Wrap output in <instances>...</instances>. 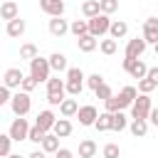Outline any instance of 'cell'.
<instances>
[{"mask_svg": "<svg viewBox=\"0 0 158 158\" xmlns=\"http://www.w3.org/2000/svg\"><path fill=\"white\" fill-rule=\"evenodd\" d=\"M64 94H67V79L49 77V81H47V101H49V106H59L64 101Z\"/></svg>", "mask_w": 158, "mask_h": 158, "instance_id": "obj_1", "label": "cell"}, {"mask_svg": "<svg viewBox=\"0 0 158 158\" xmlns=\"http://www.w3.org/2000/svg\"><path fill=\"white\" fill-rule=\"evenodd\" d=\"M84 84H86V77L79 67H69L67 69V94L69 96H79L84 91Z\"/></svg>", "mask_w": 158, "mask_h": 158, "instance_id": "obj_2", "label": "cell"}, {"mask_svg": "<svg viewBox=\"0 0 158 158\" xmlns=\"http://www.w3.org/2000/svg\"><path fill=\"white\" fill-rule=\"evenodd\" d=\"M30 74L37 79V81H49V77H52V64H49V57L44 59V57H35L32 62H30Z\"/></svg>", "mask_w": 158, "mask_h": 158, "instance_id": "obj_3", "label": "cell"}, {"mask_svg": "<svg viewBox=\"0 0 158 158\" xmlns=\"http://www.w3.org/2000/svg\"><path fill=\"white\" fill-rule=\"evenodd\" d=\"M10 109H12V114L15 116H27L30 114V109H32V99H30V94L27 91H17V94H12V101H10Z\"/></svg>", "mask_w": 158, "mask_h": 158, "instance_id": "obj_4", "label": "cell"}, {"mask_svg": "<svg viewBox=\"0 0 158 158\" xmlns=\"http://www.w3.org/2000/svg\"><path fill=\"white\" fill-rule=\"evenodd\" d=\"M111 22H114V20H109L106 12H99L96 17H89V32H91L94 37H104V35L111 30Z\"/></svg>", "mask_w": 158, "mask_h": 158, "instance_id": "obj_5", "label": "cell"}, {"mask_svg": "<svg viewBox=\"0 0 158 158\" xmlns=\"http://www.w3.org/2000/svg\"><path fill=\"white\" fill-rule=\"evenodd\" d=\"M151 109H153L151 96L148 94H138L136 101H133V106H131V118H148L151 116Z\"/></svg>", "mask_w": 158, "mask_h": 158, "instance_id": "obj_6", "label": "cell"}, {"mask_svg": "<svg viewBox=\"0 0 158 158\" xmlns=\"http://www.w3.org/2000/svg\"><path fill=\"white\" fill-rule=\"evenodd\" d=\"M30 123H27V118L25 116H17L12 123H10V136H12V141H27V136H30Z\"/></svg>", "mask_w": 158, "mask_h": 158, "instance_id": "obj_7", "label": "cell"}, {"mask_svg": "<svg viewBox=\"0 0 158 158\" xmlns=\"http://www.w3.org/2000/svg\"><path fill=\"white\" fill-rule=\"evenodd\" d=\"M123 69H126L133 79H146L151 67H146L141 59H131V57H126V59H123Z\"/></svg>", "mask_w": 158, "mask_h": 158, "instance_id": "obj_8", "label": "cell"}, {"mask_svg": "<svg viewBox=\"0 0 158 158\" xmlns=\"http://www.w3.org/2000/svg\"><path fill=\"white\" fill-rule=\"evenodd\" d=\"M146 47H148V42H146L143 37H133V40H128L123 57H131V59H141V54L146 52Z\"/></svg>", "mask_w": 158, "mask_h": 158, "instance_id": "obj_9", "label": "cell"}, {"mask_svg": "<svg viewBox=\"0 0 158 158\" xmlns=\"http://www.w3.org/2000/svg\"><path fill=\"white\" fill-rule=\"evenodd\" d=\"M77 118H79V123H81V126H94V123H96V118H99V111H96V106L84 104V106H79Z\"/></svg>", "mask_w": 158, "mask_h": 158, "instance_id": "obj_10", "label": "cell"}, {"mask_svg": "<svg viewBox=\"0 0 158 158\" xmlns=\"http://www.w3.org/2000/svg\"><path fill=\"white\" fill-rule=\"evenodd\" d=\"M40 10L49 17H62L64 15V0H40Z\"/></svg>", "mask_w": 158, "mask_h": 158, "instance_id": "obj_11", "label": "cell"}, {"mask_svg": "<svg viewBox=\"0 0 158 158\" xmlns=\"http://www.w3.org/2000/svg\"><path fill=\"white\" fill-rule=\"evenodd\" d=\"M22 79H25V74H22L17 67L5 69V74H2V84L10 86V89H20V86H22Z\"/></svg>", "mask_w": 158, "mask_h": 158, "instance_id": "obj_12", "label": "cell"}, {"mask_svg": "<svg viewBox=\"0 0 158 158\" xmlns=\"http://www.w3.org/2000/svg\"><path fill=\"white\" fill-rule=\"evenodd\" d=\"M148 44H156L158 42V17H148L143 22V35H141Z\"/></svg>", "mask_w": 158, "mask_h": 158, "instance_id": "obj_13", "label": "cell"}, {"mask_svg": "<svg viewBox=\"0 0 158 158\" xmlns=\"http://www.w3.org/2000/svg\"><path fill=\"white\" fill-rule=\"evenodd\" d=\"M0 17H2L5 22L20 17V7H17V2H15V0H5V2L0 5Z\"/></svg>", "mask_w": 158, "mask_h": 158, "instance_id": "obj_14", "label": "cell"}, {"mask_svg": "<svg viewBox=\"0 0 158 158\" xmlns=\"http://www.w3.org/2000/svg\"><path fill=\"white\" fill-rule=\"evenodd\" d=\"M69 25H72V22H67L64 17H52V20H49V35L64 37V35L69 32Z\"/></svg>", "mask_w": 158, "mask_h": 158, "instance_id": "obj_15", "label": "cell"}, {"mask_svg": "<svg viewBox=\"0 0 158 158\" xmlns=\"http://www.w3.org/2000/svg\"><path fill=\"white\" fill-rule=\"evenodd\" d=\"M77 47H79V52H94L96 47H99V37H94L91 32L89 35H81V37H77Z\"/></svg>", "mask_w": 158, "mask_h": 158, "instance_id": "obj_16", "label": "cell"}, {"mask_svg": "<svg viewBox=\"0 0 158 158\" xmlns=\"http://www.w3.org/2000/svg\"><path fill=\"white\" fill-rule=\"evenodd\" d=\"M35 123H37L40 128H44V131L49 133V131L54 128V123H57V116H54V114H52L49 109H44V111H40V114H37V121H35Z\"/></svg>", "mask_w": 158, "mask_h": 158, "instance_id": "obj_17", "label": "cell"}, {"mask_svg": "<svg viewBox=\"0 0 158 158\" xmlns=\"http://www.w3.org/2000/svg\"><path fill=\"white\" fill-rule=\"evenodd\" d=\"M25 20L22 17H15V20H10L7 22V27H5V32H7V37H22L25 35Z\"/></svg>", "mask_w": 158, "mask_h": 158, "instance_id": "obj_18", "label": "cell"}, {"mask_svg": "<svg viewBox=\"0 0 158 158\" xmlns=\"http://www.w3.org/2000/svg\"><path fill=\"white\" fill-rule=\"evenodd\" d=\"M59 114H62L64 118L77 116V114H79V104H77V99H74V96H72V99H64V101L59 104Z\"/></svg>", "mask_w": 158, "mask_h": 158, "instance_id": "obj_19", "label": "cell"}, {"mask_svg": "<svg viewBox=\"0 0 158 158\" xmlns=\"http://www.w3.org/2000/svg\"><path fill=\"white\" fill-rule=\"evenodd\" d=\"M111 126H114V114L111 111H101L99 118H96V123H94V128L101 133V131H111Z\"/></svg>", "mask_w": 158, "mask_h": 158, "instance_id": "obj_20", "label": "cell"}, {"mask_svg": "<svg viewBox=\"0 0 158 158\" xmlns=\"http://www.w3.org/2000/svg\"><path fill=\"white\" fill-rule=\"evenodd\" d=\"M128 128H131V133H133L136 138H143V136L148 133V118H131Z\"/></svg>", "mask_w": 158, "mask_h": 158, "instance_id": "obj_21", "label": "cell"}, {"mask_svg": "<svg viewBox=\"0 0 158 158\" xmlns=\"http://www.w3.org/2000/svg\"><path fill=\"white\" fill-rule=\"evenodd\" d=\"M40 146H42V151H44V153H57V151H59V136H57L54 131H49Z\"/></svg>", "mask_w": 158, "mask_h": 158, "instance_id": "obj_22", "label": "cell"}, {"mask_svg": "<svg viewBox=\"0 0 158 158\" xmlns=\"http://www.w3.org/2000/svg\"><path fill=\"white\" fill-rule=\"evenodd\" d=\"M49 64H52V72H67L69 64H67V57L62 52H52L49 54Z\"/></svg>", "mask_w": 158, "mask_h": 158, "instance_id": "obj_23", "label": "cell"}, {"mask_svg": "<svg viewBox=\"0 0 158 158\" xmlns=\"http://www.w3.org/2000/svg\"><path fill=\"white\" fill-rule=\"evenodd\" d=\"M96 143L91 141V138H84V141H79V158H94L96 156Z\"/></svg>", "mask_w": 158, "mask_h": 158, "instance_id": "obj_24", "label": "cell"}, {"mask_svg": "<svg viewBox=\"0 0 158 158\" xmlns=\"http://www.w3.org/2000/svg\"><path fill=\"white\" fill-rule=\"evenodd\" d=\"M101 12V2L99 0H84V5H81V15L89 20V17H96Z\"/></svg>", "mask_w": 158, "mask_h": 158, "instance_id": "obj_25", "label": "cell"}, {"mask_svg": "<svg viewBox=\"0 0 158 158\" xmlns=\"http://www.w3.org/2000/svg\"><path fill=\"white\" fill-rule=\"evenodd\" d=\"M118 96H121L123 106H126V109H131V106H133V101H136V96H138V89H136V86H123V89L118 91Z\"/></svg>", "mask_w": 158, "mask_h": 158, "instance_id": "obj_26", "label": "cell"}, {"mask_svg": "<svg viewBox=\"0 0 158 158\" xmlns=\"http://www.w3.org/2000/svg\"><path fill=\"white\" fill-rule=\"evenodd\" d=\"M52 131H54L59 138H67V136H72V121L62 116V118H57V123H54V128H52Z\"/></svg>", "mask_w": 158, "mask_h": 158, "instance_id": "obj_27", "label": "cell"}, {"mask_svg": "<svg viewBox=\"0 0 158 158\" xmlns=\"http://www.w3.org/2000/svg\"><path fill=\"white\" fill-rule=\"evenodd\" d=\"M126 32H128V25H126L123 20H114V22H111V30H109V37L121 40V37H126Z\"/></svg>", "mask_w": 158, "mask_h": 158, "instance_id": "obj_28", "label": "cell"}, {"mask_svg": "<svg viewBox=\"0 0 158 158\" xmlns=\"http://www.w3.org/2000/svg\"><path fill=\"white\" fill-rule=\"evenodd\" d=\"M69 32H72L74 37L89 35V20H72V25H69Z\"/></svg>", "mask_w": 158, "mask_h": 158, "instance_id": "obj_29", "label": "cell"}, {"mask_svg": "<svg viewBox=\"0 0 158 158\" xmlns=\"http://www.w3.org/2000/svg\"><path fill=\"white\" fill-rule=\"evenodd\" d=\"M99 49H101L106 57H111V54H116V49H118V40L106 37V40H101V42H99Z\"/></svg>", "mask_w": 158, "mask_h": 158, "instance_id": "obj_30", "label": "cell"}, {"mask_svg": "<svg viewBox=\"0 0 158 158\" xmlns=\"http://www.w3.org/2000/svg\"><path fill=\"white\" fill-rule=\"evenodd\" d=\"M37 54H40V49H37V44H32V42H25V44L20 47V59H27V62H32Z\"/></svg>", "mask_w": 158, "mask_h": 158, "instance_id": "obj_31", "label": "cell"}, {"mask_svg": "<svg viewBox=\"0 0 158 158\" xmlns=\"http://www.w3.org/2000/svg\"><path fill=\"white\" fill-rule=\"evenodd\" d=\"M104 106H106V111H111V114H116V111H123V109H126L118 94H114L111 99H106V101H104Z\"/></svg>", "mask_w": 158, "mask_h": 158, "instance_id": "obj_32", "label": "cell"}, {"mask_svg": "<svg viewBox=\"0 0 158 158\" xmlns=\"http://www.w3.org/2000/svg\"><path fill=\"white\" fill-rule=\"evenodd\" d=\"M128 126V116L123 114V111H116L114 114V126H111V131H123Z\"/></svg>", "mask_w": 158, "mask_h": 158, "instance_id": "obj_33", "label": "cell"}, {"mask_svg": "<svg viewBox=\"0 0 158 158\" xmlns=\"http://www.w3.org/2000/svg\"><path fill=\"white\" fill-rule=\"evenodd\" d=\"M10 148H12V136L10 133H2L0 136V158H7L10 156Z\"/></svg>", "mask_w": 158, "mask_h": 158, "instance_id": "obj_34", "label": "cell"}, {"mask_svg": "<svg viewBox=\"0 0 158 158\" xmlns=\"http://www.w3.org/2000/svg\"><path fill=\"white\" fill-rule=\"evenodd\" d=\"M44 136H47V131H44V128H40V126L35 123V126L30 128V136H27V141H32V143H42V141H44Z\"/></svg>", "mask_w": 158, "mask_h": 158, "instance_id": "obj_35", "label": "cell"}, {"mask_svg": "<svg viewBox=\"0 0 158 158\" xmlns=\"http://www.w3.org/2000/svg\"><path fill=\"white\" fill-rule=\"evenodd\" d=\"M101 84H106V81H104V77H101L99 72H94V74H89V77H86V86H89L91 91H96Z\"/></svg>", "mask_w": 158, "mask_h": 158, "instance_id": "obj_36", "label": "cell"}, {"mask_svg": "<svg viewBox=\"0 0 158 158\" xmlns=\"http://www.w3.org/2000/svg\"><path fill=\"white\" fill-rule=\"evenodd\" d=\"M156 86H158V84H156L153 79H148V77H146V79H138V94H151Z\"/></svg>", "mask_w": 158, "mask_h": 158, "instance_id": "obj_37", "label": "cell"}, {"mask_svg": "<svg viewBox=\"0 0 158 158\" xmlns=\"http://www.w3.org/2000/svg\"><path fill=\"white\" fill-rule=\"evenodd\" d=\"M101 153H104V158H118V156H121V148H118L116 143H106Z\"/></svg>", "mask_w": 158, "mask_h": 158, "instance_id": "obj_38", "label": "cell"}, {"mask_svg": "<svg viewBox=\"0 0 158 158\" xmlns=\"http://www.w3.org/2000/svg\"><path fill=\"white\" fill-rule=\"evenodd\" d=\"M37 84H40V81H37V79H35V77H32V74H27V77H25V79H22V86H20V89H22V91H27V94H30V91H35V86H37Z\"/></svg>", "mask_w": 158, "mask_h": 158, "instance_id": "obj_39", "label": "cell"}, {"mask_svg": "<svg viewBox=\"0 0 158 158\" xmlns=\"http://www.w3.org/2000/svg\"><path fill=\"white\" fill-rule=\"evenodd\" d=\"M94 94H96V99H101V101H106V99H111V96H114V91H111V86H109V84H101Z\"/></svg>", "mask_w": 158, "mask_h": 158, "instance_id": "obj_40", "label": "cell"}, {"mask_svg": "<svg viewBox=\"0 0 158 158\" xmlns=\"http://www.w3.org/2000/svg\"><path fill=\"white\" fill-rule=\"evenodd\" d=\"M99 2H101V12H106V15L118 10V0H99Z\"/></svg>", "mask_w": 158, "mask_h": 158, "instance_id": "obj_41", "label": "cell"}, {"mask_svg": "<svg viewBox=\"0 0 158 158\" xmlns=\"http://www.w3.org/2000/svg\"><path fill=\"white\" fill-rule=\"evenodd\" d=\"M10 91H12L10 86H5V84L0 86V106H2V104H10V101H12V94H10Z\"/></svg>", "mask_w": 158, "mask_h": 158, "instance_id": "obj_42", "label": "cell"}, {"mask_svg": "<svg viewBox=\"0 0 158 158\" xmlns=\"http://www.w3.org/2000/svg\"><path fill=\"white\" fill-rule=\"evenodd\" d=\"M54 158H74V153H72L69 148H59V151L54 153Z\"/></svg>", "mask_w": 158, "mask_h": 158, "instance_id": "obj_43", "label": "cell"}, {"mask_svg": "<svg viewBox=\"0 0 158 158\" xmlns=\"http://www.w3.org/2000/svg\"><path fill=\"white\" fill-rule=\"evenodd\" d=\"M148 121H151L153 126H158V106H156V109H151V116H148Z\"/></svg>", "mask_w": 158, "mask_h": 158, "instance_id": "obj_44", "label": "cell"}, {"mask_svg": "<svg viewBox=\"0 0 158 158\" xmlns=\"http://www.w3.org/2000/svg\"><path fill=\"white\" fill-rule=\"evenodd\" d=\"M148 79H153V81L158 84V67H151V69H148Z\"/></svg>", "mask_w": 158, "mask_h": 158, "instance_id": "obj_45", "label": "cell"}, {"mask_svg": "<svg viewBox=\"0 0 158 158\" xmlns=\"http://www.w3.org/2000/svg\"><path fill=\"white\" fill-rule=\"evenodd\" d=\"M27 158H44V151H32Z\"/></svg>", "mask_w": 158, "mask_h": 158, "instance_id": "obj_46", "label": "cell"}, {"mask_svg": "<svg viewBox=\"0 0 158 158\" xmlns=\"http://www.w3.org/2000/svg\"><path fill=\"white\" fill-rule=\"evenodd\" d=\"M7 158H22V156H20V153H10Z\"/></svg>", "mask_w": 158, "mask_h": 158, "instance_id": "obj_47", "label": "cell"}, {"mask_svg": "<svg viewBox=\"0 0 158 158\" xmlns=\"http://www.w3.org/2000/svg\"><path fill=\"white\" fill-rule=\"evenodd\" d=\"M153 47H156V54H158V42H156V44H153Z\"/></svg>", "mask_w": 158, "mask_h": 158, "instance_id": "obj_48", "label": "cell"}]
</instances>
